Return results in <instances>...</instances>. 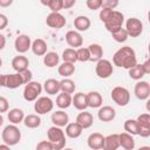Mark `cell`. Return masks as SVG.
I'll return each instance as SVG.
<instances>
[{
  "instance_id": "44dd1931",
  "label": "cell",
  "mask_w": 150,
  "mask_h": 150,
  "mask_svg": "<svg viewBox=\"0 0 150 150\" xmlns=\"http://www.w3.org/2000/svg\"><path fill=\"white\" fill-rule=\"evenodd\" d=\"M71 104L75 107V109H77L80 111L86 110L88 108V104H87V94H84L82 91L76 93L74 96H71Z\"/></svg>"
},
{
  "instance_id": "91938a15",
  "label": "cell",
  "mask_w": 150,
  "mask_h": 150,
  "mask_svg": "<svg viewBox=\"0 0 150 150\" xmlns=\"http://www.w3.org/2000/svg\"><path fill=\"white\" fill-rule=\"evenodd\" d=\"M62 150H73V149H70V148H67V149H62Z\"/></svg>"
},
{
  "instance_id": "7a4b0ae2",
  "label": "cell",
  "mask_w": 150,
  "mask_h": 150,
  "mask_svg": "<svg viewBox=\"0 0 150 150\" xmlns=\"http://www.w3.org/2000/svg\"><path fill=\"white\" fill-rule=\"evenodd\" d=\"M47 137L54 150H62L66 145V135L64 131L59 127H50L47 131Z\"/></svg>"
},
{
  "instance_id": "7bdbcfd3",
  "label": "cell",
  "mask_w": 150,
  "mask_h": 150,
  "mask_svg": "<svg viewBox=\"0 0 150 150\" xmlns=\"http://www.w3.org/2000/svg\"><path fill=\"white\" fill-rule=\"evenodd\" d=\"M112 9H109V8H101V11H100V14H98V16H100V20L104 23L109 18H110V15L112 14Z\"/></svg>"
},
{
  "instance_id": "cb8c5ba5",
  "label": "cell",
  "mask_w": 150,
  "mask_h": 150,
  "mask_svg": "<svg viewBox=\"0 0 150 150\" xmlns=\"http://www.w3.org/2000/svg\"><path fill=\"white\" fill-rule=\"evenodd\" d=\"M30 49H32L33 54H35L38 56H43L47 53V42L43 39L38 38L32 42Z\"/></svg>"
},
{
  "instance_id": "e575fe53",
  "label": "cell",
  "mask_w": 150,
  "mask_h": 150,
  "mask_svg": "<svg viewBox=\"0 0 150 150\" xmlns=\"http://www.w3.org/2000/svg\"><path fill=\"white\" fill-rule=\"evenodd\" d=\"M128 74H129V76H130V79L136 80V81H141L142 77L145 75L144 71H143L142 64H139V63H136L132 68L128 69Z\"/></svg>"
},
{
  "instance_id": "74e56055",
  "label": "cell",
  "mask_w": 150,
  "mask_h": 150,
  "mask_svg": "<svg viewBox=\"0 0 150 150\" xmlns=\"http://www.w3.org/2000/svg\"><path fill=\"white\" fill-rule=\"evenodd\" d=\"M124 127V130L127 134L131 135V136H135L138 134V124H137V121L134 120V118H129L124 122L123 124Z\"/></svg>"
},
{
  "instance_id": "4dcf8cb0",
  "label": "cell",
  "mask_w": 150,
  "mask_h": 150,
  "mask_svg": "<svg viewBox=\"0 0 150 150\" xmlns=\"http://www.w3.org/2000/svg\"><path fill=\"white\" fill-rule=\"evenodd\" d=\"M60 56L56 52H47L43 55V64L48 68H54L59 64Z\"/></svg>"
},
{
  "instance_id": "ab89813d",
  "label": "cell",
  "mask_w": 150,
  "mask_h": 150,
  "mask_svg": "<svg viewBox=\"0 0 150 150\" xmlns=\"http://www.w3.org/2000/svg\"><path fill=\"white\" fill-rule=\"evenodd\" d=\"M111 34V36H112V39L116 41V42H118V43H122V42H125L127 40H128V33H127V30L122 27V28H120V29H117V30H115V32H112V33H110Z\"/></svg>"
},
{
  "instance_id": "7402d4cb",
  "label": "cell",
  "mask_w": 150,
  "mask_h": 150,
  "mask_svg": "<svg viewBox=\"0 0 150 150\" xmlns=\"http://www.w3.org/2000/svg\"><path fill=\"white\" fill-rule=\"evenodd\" d=\"M73 25L75 27V30L80 33V32L88 30L89 27H90V25H91V22H90V19L88 16H86V15H79V16H76L74 19Z\"/></svg>"
},
{
  "instance_id": "9c48e42d",
  "label": "cell",
  "mask_w": 150,
  "mask_h": 150,
  "mask_svg": "<svg viewBox=\"0 0 150 150\" xmlns=\"http://www.w3.org/2000/svg\"><path fill=\"white\" fill-rule=\"evenodd\" d=\"M128 33V36L131 38H137L142 34L143 32V23L139 19L137 18H129L125 21V28H124Z\"/></svg>"
},
{
  "instance_id": "b9f144b4",
  "label": "cell",
  "mask_w": 150,
  "mask_h": 150,
  "mask_svg": "<svg viewBox=\"0 0 150 150\" xmlns=\"http://www.w3.org/2000/svg\"><path fill=\"white\" fill-rule=\"evenodd\" d=\"M86 6L91 11L100 9L101 6H102V0H87L86 1Z\"/></svg>"
},
{
  "instance_id": "4fadbf2b",
  "label": "cell",
  "mask_w": 150,
  "mask_h": 150,
  "mask_svg": "<svg viewBox=\"0 0 150 150\" xmlns=\"http://www.w3.org/2000/svg\"><path fill=\"white\" fill-rule=\"evenodd\" d=\"M30 46H32V40L28 35L26 34H21L19 35L15 41H14V48L15 50L19 53V54H25L26 52H28L30 49Z\"/></svg>"
},
{
  "instance_id": "d590c367",
  "label": "cell",
  "mask_w": 150,
  "mask_h": 150,
  "mask_svg": "<svg viewBox=\"0 0 150 150\" xmlns=\"http://www.w3.org/2000/svg\"><path fill=\"white\" fill-rule=\"evenodd\" d=\"M75 82L70 79H63L60 81V91L67 93V94H73L75 91Z\"/></svg>"
},
{
  "instance_id": "4316f807",
  "label": "cell",
  "mask_w": 150,
  "mask_h": 150,
  "mask_svg": "<svg viewBox=\"0 0 150 150\" xmlns=\"http://www.w3.org/2000/svg\"><path fill=\"white\" fill-rule=\"evenodd\" d=\"M120 148V139L118 134H110L104 137L103 150H117Z\"/></svg>"
},
{
  "instance_id": "5bb4252c",
  "label": "cell",
  "mask_w": 150,
  "mask_h": 150,
  "mask_svg": "<svg viewBox=\"0 0 150 150\" xmlns=\"http://www.w3.org/2000/svg\"><path fill=\"white\" fill-rule=\"evenodd\" d=\"M87 144L91 150H101L104 144V136L101 132H93L88 136Z\"/></svg>"
},
{
  "instance_id": "7dc6e473",
  "label": "cell",
  "mask_w": 150,
  "mask_h": 150,
  "mask_svg": "<svg viewBox=\"0 0 150 150\" xmlns=\"http://www.w3.org/2000/svg\"><path fill=\"white\" fill-rule=\"evenodd\" d=\"M9 109V103L8 100L5 96H0V114L2 112H7Z\"/></svg>"
},
{
  "instance_id": "ee69618b",
  "label": "cell",
  "mask_w": 150,
  "mask_h": 150,
  "mask_svg": "<svg viewBox=\"0 0 150 150\" xmlns=\"http://www.w3.org/2000/svg\"><path fill=\"white\" fill-rule=\"evenodd\" d=\"M118 1L117 0H102V6L101 8H109V9H115L118 6Z\"/></svg>"
},
{
  "instance_id": "11a10c76",
  "label": "cell",
  "mask_w": 150,
  "mask_h": 150,
  "mask_svg": "<svg viewBox=\"0 0 150 150\" xmlns=\"http://www.w3.org/2000/svg\"><path fill=\"white\" fill-rule=\"evenodd\" d=\"M0 150H11V146L4 143V144H0Z\"/></svg>"
},
{
  "instance_id": "9f6ffc18",
  "label": "cell",
  "mask_w": 150,
  "mask_h": 150,
  "mask_svg": "<svg viewBox=\"0 0 150 150\" xmlns=\"http://www.w3.org/2000/svg\"><path fill=\"white\" fill-rule=\"evenodd\" d=\"M137 150H150V146L144 145V146H141V148H139V149H137Z\"/></svg>"
},
{
  "instance_id": "3957f363",
  "label": "cell",
  "mask_w": 150,
  "mask_h": 150,
  "mask_svg": "<svg viewBox=\"0 0 150 150\" xmlns=\"http://www.w3.org/2000/svg\"><path fill=\"white\" fill-rule=\"evenodd\" d=\"M1 138L8 146L16 145L21 139V131L15 124H8L1 132Z\"/></svg>"
},
{
  "instance_id": "6f0895ef",
  "label": "cell",
  "mask_w": 150,
  "mask_h": 150,
  "mask_svg": "<svg viewBox=\"0 0 150 150\" xmlns=\"http://www.w3.org/2000/svg\"><path fill=\"white\" fill-rule=\"evenodd\" d=\"M4 124V117H2V115L0 114V127Z\"/></svg>"
},
{
  "instance_id": "d4e9b609",
  "label": "cell",
  "mask_w": 150,
  "mask_h": 150,
  "mask_svg": "<svg viewBox=\"0 0 150 150\" xmlns=\"http://www.w3.org/2000/svg\"><path fill=\"white\" fill-rule=\"evenodd\" d=\"M7 118L12 124H19L21 122H23L25 118V112L22 109L20 108H13L11 110L7 111Z\"/></svg>"
},
{
  "instance_id": "52a82bcc",
  "label": "cell",
  "mask_w": 150,
  "mask_h": 150,
  "mask_svg": "<svg viewBox=\"0 0 150 150\" xmlns=\"http://www.w3.org/2000/svg\"><path fill=\"white\" fill-rule=\"evenodd\" d=\"M124 22V15L123 13L118 12V11H114L112 14L110 15V18L104 22V27L108 32L112 33L120 28H122V25Z\"/></svg>"
},
{
  "instance_id": "5b68a950",
  "label": "cell",
  "mask_w": 150,
  "mask_h": 150,
  "mask_svg": "<svg viewBox=\"0 0 150 150\" xmlns=\"http://www.w3.org/2000/svg\"><path fill=\"white\" fill-rule=\"evenodd\" d=\"M42 91V84L36 81H30L27 84H25L23 88V98L28 102L35 101L38 97H40V94Z\"/></svg>"
},
{
  "instance_id": "f6af8a7d",
  "label": "cell",
  "mask_w": 150,
  "mask_h": 150,
  "mask_svg": "<svg viewBox=\"0 0 150 150\" xmlns=\"http://www.w3.org/2000/svg\"><path fill=\"white\" fill-rule=\"evenodd\" d=\"M35 150H54V149H53V145L50 144L49 141H40L36 144Z\"/></svg>"
},
{
  "instance_id": "f546056e",
  "label": "cell",
  "mask_w": 150,
  "mask_h": 150,
  "mask_svg": "<svg viewBox=\"0 0 150 150\" xmlns=\"http://www.w3.org/2000/svg\"><path fill=\"white\" fill-rule=\"evenodd\" d=\"M83 129L76 123V122H71V123H68L66 125V130H64V135L68 136L69 138H77L81 136Z\"/></svg>"
},
{
  "instance_id": "d6a6232c",
  "label": "cell",
  "mask_w": 150,
  "mask_h": 150,
  "mask_svg": "<svg viewBox=\"0 0 150 150\" xmlns=\"http://www.w3.org/2000/svg\"><path fill=\"white\" fill-rule=\"evenodd\" d=\"M56 105L60 109H66L71 105V95L67 93H59L56 97Z\"/></svg>"
},
{
  "instance_id": "60d3db41",
  "label": "cell",
  "mask_w": 150,
  "mask_h": 150,
  "mask_svg": "<svg viewBox=\"0 0 150 150\" xmlns=\"http://www.w3.org/2000/svg\"><path fill=\"white\" fill-rule=\"evenodd\" d=\"M76 55H77V61L80 62H87L90 60L89 50L87 47H80L76 49Z\"/></svg>"
},
{
  "instance_id": "ffe728a7",
  "label": "cell",
  "mask_w": 150,
  "mask_h": 150,
  "mask_svg": "<svg viewBox=\"0 0 150 150\" xmlns=\"http://www.w3.org/2000/svg\"><path fill=\"white\" fill-rule=\"evenodd\" d=\"M29 66V60L28 57H26L25 55H18L12 60V68L16 71V73H21L26 69H28Z\"/></svg>"
},
{
  "instance_id": "9a60e30c",
  "label": "cell",
  "mask_w": 150,
  "mask_h": 150,
  "mask_svg": "<svg viewBox=\"0 0 150 150\" xmlns=\"http://www.w3.org/2000/svg\"><path fill=\"white\" fill-rule=\"evenodd\" d=\"M116 116V110L110 105H102L98 108L97 117L102 122H111Z\"/></svg>"
},
{
  "instance_id": "8fae6325",
  "label": "cell",
  "mask_w": 150,
  "mask_h": 150,
  "mask_svg": "<svg viewBox=\"0 0 150 150\" xmlns=\"http://www.w3.org/2000/svg\"><path fill=\"white\" fill-rule=\"evenodd\" d=\"M66 18L61 14V13H49L46 18V23L47 26H49L50 28H55V29H60L63 28L66 26Z\"/></svg>"
},
{
  "instance_id": "ba28073f",
  "label": "cell",
  "mask_w": 150,
  "mask_h": 150,
  "mask_svg": "<svg viewBox=\"0 0 150 150\" xmlns=\"http://www.w3.org/2000/svg\"><path fill=\"white\" fill-rule=\"evenodd\" d=\"M95 73L100 79H109L112 73H114V67L112 63L109 60L101 59L100 61L96 62L95 66Z\"/></svg>"
},
{
  "instance_id": "8992f818",
  "label": "cell",
  "mask_w": 150,
  "mask_h": 150,
  "mask_svg": "<svg viewBox=\"0 0 150 150\" xmlns=\"http://www.w3.org/2000/svg\"><path fill=\"white\" fill-rule=\"evenodd\" d=\"M34 102V110L35 112H38V115H45L47 112H50L54 108V102L48 96H40Z\"/></svg>"
},
{
  "instance_id": "2e32d148",
  "label": "cell",
  "mask_w": 150,
  "mask_h": 150,
  "mask_svg": "<svg viewBox=\"0 0 150 150\" xmlns=\"http://www.w3.org/2000/svg\"><path fill=\"white\" fill-rule=\"evenodd\" d=\"M66 42L68 43V46L73 47V49L74 48H80L83 43V38L76 30H68L66 33Z\"/></svg>"
},
{
  "instance_id": "bcb514c9",
  "label": "cell",
  "mask_w": 150,
  "mask_h": 150,
  "mask_svg": "<svg viewBox=\"0 0 150 150\" xmlns=\"http://www.w3.org/2000/svg\"><path fill=\"white\" fill-rule=\"evenodd\" d=\"M19 74L21 75V79H22L23 84H27L28 82H30V81H32L33 74H32V71H30L29 69H26V70H23V71H21V73H19Z\"/></svg>"
},
{
  "instance_id": "ac0fdd59",
  "label": "cell",
  "mask_w": 150,
  "mask_h": 150,
  "mask_svg": "<svg viewBox=\"0 0 150 150\" xmlns=\"http://www.w3.org/2000/svg\"><path fill=\"white\" fill-rule=\"evenodd\" d=\"M53 124L55 127H59V128H62V127H66L68 123H69V116L66 111L63 110H56L55 112L52 114V117H50Z\"/></svg>"
},
{
  "instance_id": "d6986e66",
  "label": "cell",
  "mask_w": 150,
  "mask_h": 150,
  "mask_svg": "<svg viewBox=\"0 0 150 150\" xmlns=\"http://www.w3.org/2000/svg\"><path fill=\"white\" fill-rule=\"evenodd\" d=\"M75 122H76L82 129H88V128H90V127L93 125V123H94V117H93V115H91L90 112L83 110V111H81V112L76 116V121H75Z\"/></svg>"
},
{
  "instance_id": "f1b7e54d",
  "label": "cell",
  "mask_w": 150,
  "mask_h": 150,
  "mask_svg": "<svg viewBox=\"0 0 150 150\" xmlns=\"http://www.w3.org/2000/svg\"><path fill=\"white\" fill-rule=\"evenodd\" d=\"M118 139H120V146H122L124 150H134L135 149V139L131 135L127 132L118 134Z\"/></svg>"
},
{
  "instance_id": "816d5d0a",
  "label": "cell",
  "mask_w": 150,
  "mask_h": 150,
  "mask_svg": "<svg viewBox=\"0 0 150 150\" xmlns=\"http://www.w3.org/2000/svg\"><path fill=\"white\" fill-rule=\"evenodd\" d=\"M13 4V0H0V7H9Z\"/></svg>"
},
{
  "instance_id": "484cf974",
  "label": "cell",
  "mask_w": 150,
  "mask_h": 150,
  "mask_svg": "<svg viewBox=\"0 0 150 150\" xmlns=\"http://www.w3.org/2000/svg\"><path fill=\"white\" fill-rule=\"evenodd\" d=\"M87 104L90 108H100L103 104L102 95L98 91H89L87 94Z\"/></svg>"
},
{
  "instance_id": "f5cc1de1",
  "label": "cell",
  "mask_w": 150,
  "mask_h": 150,
  "mask_svg": "<svg viewBox=\"0 0 150 150\" xmlns=\"http://www.w3.org/2000/svg\"><path fill=\"white\" fill-rule=\"evenodd\" d=\"M5 46H6V38L4 34L0 33V50H2L5 48Z\"/></svg>"
},
{
  "instance_id": "681fc988",
  "label": "cell",
  "mask_w": 150,
  "mask_h": 150,
  "mask_svg": "<svg viewBox=\"0 0 150 150\" xmlns=\"http://www.w3.org/2000/svg\"><path fill=\"white\" fill-rule=\"evenodd\" d=\"M142 68H143V71L144 74H150V61L149 60H145L144 63H142Z\"/></svg>"
},
{
  "instance_id": "680465c9",
  "label": "cell",
  "mask_w": 150,
  "mask_h": 150,
  "mask_svg": "<svg viewBox=\"0 0 150 150\" xmlns=\"http://www.w3.org/2000/svg\"><path fill=\"white\" fill-rule=\"evenodd\" d=\"M1 66H2V60H1V57H0V68H1Z\"/></svg>"
},
{
  "instance_id": "836d02e7",
  "label": "cell",
  "mask_w": 150,
  "mask_h": 150,
  "mask_svg": "<svg viewBox=\"0 0 150 150\" xmlns=\"http://www.w3.org/2000/svg\"><path fill=\"white\" fill-rule=\"evenodd\" d=\"M23 124L29 129H35L41 125V118L38 114H29V115L25 116Z\"/></svg>"
},
{
  "instance_id": "1f68e13d",
  "label": "cell",
  "mask_w": 150,
  "mask_h": 150,
  "mask_svg": "<svg viewBox=\"0 0 150 150\" xmlns=\"http://www.w3.org/2000/svg\"><path fill=\"white\" fill-rule=\"evenodd\" d=\"M57 73L59 75H61L64 79H68L69 76H71L75 73V64L73 63H68V62H62L59 67H57Z\"/></svg>"
},
{
  "instance_id": "83f0119b",
  "label": "cell",
  "mask_w": 150,
  "mask_h": 150,
  "mask_svg": "<svg viewBox=\"0 0 150 150\" xmlns=\"http://www.w3.org/2000/svg\"><path fill=\"white\" fill-rule=\"evenodd\" d=\"M88 50H89V55H90V60L91 62H97L102 59L103 56V48L101 45L98 43H90L88 47Z\"/></svg>"
},
{
  "instance_id": "30bf717a",
  "label": "cell",
  "mask_w": 150,
  "mask_h": 150,
  "mask_svg": "<svg viewBox=\"0 0 150 150\" xmlns=\"http://www.w3.org/2000/svg\"><path fill=\"white\" fill-rule=\"evenodd\" d=\"M137 124H138V136L146 138L150 136V115L148 112L141 114L137 118Z\"/></svg>"
},
{
  "instance_id": "8d00e7d4",
  "label": "cell",
  "mask_w": 150,
  "mask_h": 150,
  "mask_svg": "<svg viewBox=\"0 0 150 150\" xmlns=\"http://www.w3.org/2000/svg\"><path fill=\"white\" fill-rule=\"evenodd\" d=\"M41 4L47 6L52 13H60V11L63 9V0H47L41 1Z\"/></svg>"
},
{
  "instance_id": "f907efd6",
  "label": "cell",
  "mask_w": 150,
  "mask_h": 150,
  "mask_svg": "<svg viewBox=\"0 0 150 150\" xmlns=\"http://www.w3.org/2000/svg\"><path fill=\"white\" fill-rule=\"evenodd\" d=\"M76 4L75 0H63V9H68Z\"/></svg>"
},
{
  "instance_id": "603a6c76",
  "label": "cell",
  "mask_w": 150,
  "mask_h": 150,
  "mask_svg": "<svg viewBox=\"0 0 150 150\" xmlns=\"http://www.w3.org/2000/svg\"><path fill=\"white\" fill-rule=\"evenodd\" d=\"M42 89L48 95H56L60 93V81H57L55 79H48L43 82Z\"/></svg>"
},
{
  "instance_id": "277c9868",
  "label": "cell",
  "mask_w": 150,
  "mask_h": 150,
  "mask_svg": "<svg viewBox=\"0 0 150 150\" xmlns=\"http://www.w3.org/2000/svg\"><path fill=\"white\" fill-rule=\"evenodd\" d=\"M111 100L120 107H125L129 102H130V93L127 88L117 86L115 88H112L111 93H110Z\"/></svg>"
},
{
  "instance_id": "7c38bea8",
  "label": "cell",
  "mask_w": 150,
  "mask_h": 150,
  "mask_svg": "<svg viewBox=\"0 0 150 150\" xmlns=\"http://www.w3.org/2000/svg\"><path fill=\"white\" fill-rule=\"evenodd\" d=\"M134 94L141 101L148 100L150 96V84L146 81H137L134 88Z\"/></svg>"
},
{
  "instance_id": "6da1fadb",
  "label": "cell",
  "mask_w": 150,
  "mask_h": 150,
  "mask_svg": "<svg viewBox=\"0 0 150 150\" xmlns=\"http://www.w3.org/2000/svg\"><path fill=\"white\" fill-rule=\"evenodd\" d=\"M112 63H114V66L124 68L127 70L132 68L137 63V57H136L135 50L129 46L121 47L120 49H117L115 52V54L112 56Z\"/></svg>"
},
{
  "instance_id": "f35d334b",
  "label": "cell",
  "mask_w": 150,
  "mask_h": 150,
  "mask_svg": "<svg viewBox=\"0 0 150 150\" xmlns=\"http://www.w3.org/2000/svg\"><path fill=\"white\" fill-rule=\"evenodd\" d=\"M62 60L63 62H68V63H75L77 61V55H76V49L73 48H67L62 52Z\"/></svg>"
},
{
  "instance_id": "e0dca14e",
  "label": "cell",
  "mask_w": 150,
  "mask_h": 150,
  "mask_svg": "<svg viewBox=\"0 0 150 150\" xmlns=\"http://www.w3.org/2000/svg\"><path fill=\"white\" fill-rule=\"evenodd\" d=\"M22 79L19 73H13V74H5V86L8 89H16L20 86H22Z\"/></svg>"
},
{
  "instance_id": "db71d44e",
  "label": "cell",
  "mask_w": 150,
  "mask_h": 150,
  "mask_svg": "<svg viewBox=\"0 0 150 150\" xmlns=\"http://www.w3.org/2000/svg\"><path fill=\"white\" fill-rule=\"evenodd\" d=\"M5 86V74H0V87Z\"/></svg>"
},
{
  "instance_id": "c3c4849f",
  "label": "cell",
  "mask_w": 150,
  "mask_h": 150,
  "mask_svg": "<svg viewBox=\"0 0 150 150\" xmlns=\"http://www.w3.org/2000/svg\"><path fill=\"white\" fill-rule=\"evenodd\" d=\"M7 25H8V19H7V16H6L5 14H1V13H0V30L5 29V28L7 27Z\"/></svg>"
}]
</instances>
